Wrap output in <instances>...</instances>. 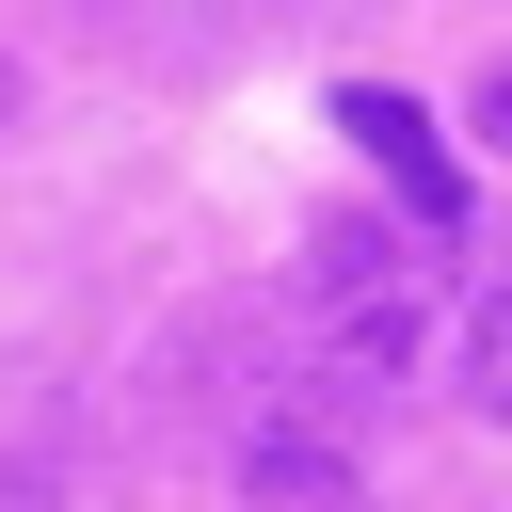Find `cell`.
Returning <instances> with one entry per match:
<instances>
[{"mask_svg":"<svg viewBox=\"0 0 512 512\" xmlns=\"http://www.w3.org/2000/svg\"><path fill=\"white\" fill-rule=\"evenodd\" d=\"M304 336L336 384H416L448 336V240L416 208H320L304 240Z\"/></svg>","mask_w":512,"mask_h":512,"instance_id":"obj_1","label":"cell"},{"mask_svg":"<svg viewBox=\"0 0 512 512\" xmlns=\"http://www.w3.org/2000/svg\"><path fill=\"white\" fill-rule=\"evenodd\" d=\"M336 128H352V160L384 176V208H416L432 240H464L480 224V192H464V160H448V128L400 96V80H336Z\"/></svg>","mask_w":512,"mask_h":512,"instance_id":"obj_2","label":"cell"},{"mask_svg":"<svg viewBox=\"0 0 512 512\" xmlns=\"http://www.w3.org/2000/svg\"><path fill=\"white\" fill-rule=\"evenodd\" d=\"M448 384H464V416H496L512 432V240L464 272V304H448Z\"/></svg>","mask_w":512,"mask_h":512,"instance_id":"obj_3","label":"cell"},{"mask_svg":"<svg viewBox=\"0 0 512 512\" xmlns=\"http://www.w3.org/2000/svg\"><path fill=\"white\" fill-rule=\"evenodd\" d=\"M240 496H256V512H368V480H352V448H336V432H256Z\"/></svg>","mask_w":512,"mask_h":512,"instance_id":"obj_4","label":"cell"},{"mask_svg":"<svg viewBox=\"0 0 512 512\" xmlns=\"http://www.w3.org/2000/svg\"><path fill=\"white\" fill-rule=\"evenodd\" d=\"M480 144H512V64H496V80H480Z\"/></svg>","mask_w":512,"mask_h":512,"instance_id":"obj_5","label":"cell"},{"mask_svg":"<svg viewBox=\"0 0 512 512\" xmlns=\"http://www.w3.org/2000/svg\"><path fill=\"white\" fill-rule=\"evenodd\" d=\"M0 512H16V496H0Z\"/></svg>","mask_w":512,"mask_h":512,"instance_id":"obj_6","label":"cell"}]
</instances>
